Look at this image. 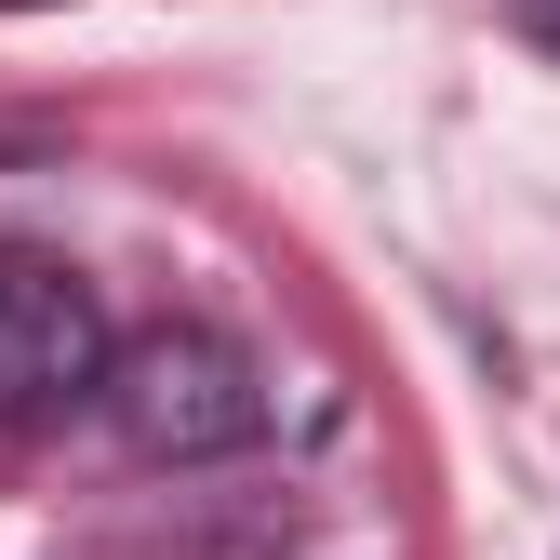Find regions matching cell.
<instances>
[{
  "instance_id": "cell-1",
  "label": "cell",
  "mask_w": 560,
  "mask_h": 560,
  "mask_svg": "<svg viewBox=\"0 0 560 560\" xmlns=\"http://www.w3.org/2000/svg\"><path fill=\"white\" fill-rule=\"evenodd\" d=\"M107 428L148 467H214V454L267 441V374H254L241 334L161 320V334H133L120 361H107Z\"/></svg>"
},
{
  "instance_id": "cell-3",
  "label": "cell",
  "mask_w": 560,
  "mask_h": 560,
  "mask_svg": "<svg viewBox=\"0 0 560 560\" xmlns=\"http://www.w3.org/2000/svg\"><path fill=\"white\" fill-rule=\"evenodd\" d=\"M0 14H54V0H0Z\"/></svg>"
},
{
  "instance_id": "cell-2",
  "label": "cell",
  "mask_w": 560,
  "mask_h": 560,
  "mask_svg": "<svg viewBox=\"0 0 560 560\" xmlns=\"http://www.w3.org/2000/svg\"><path fill=\"white\" fill-rule=\"evenodd\" d=\"M107 307L67 254L0 241V428H40L67 400H107Z\"/></svg>"
}]
</instances>
